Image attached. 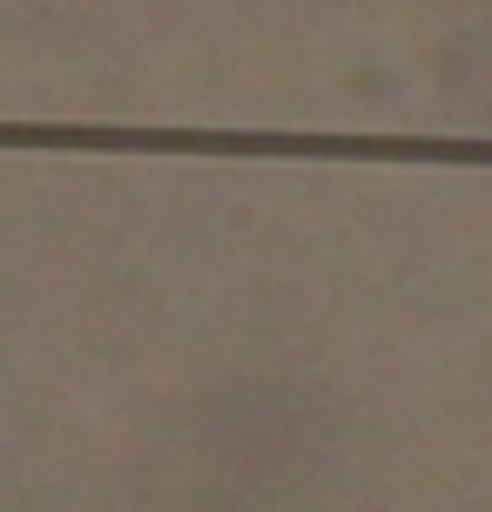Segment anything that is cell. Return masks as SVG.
Masks as SVG:
<instances>
[{
	"label": "cell",
	"instance_id": "obj_1",
	"mask_svg": "<svg viewBox=\"0 0 492 512\" xmlns=\"http://www.w3.org/2000/svg\"><path fill=\"white\" fill-rule=\"evenodd\" d=\"M358 155H418V162H492V142H351Z\"/></svg>",
	"mask_w": 492,
	"mask_h": 512
}]
</instances>
